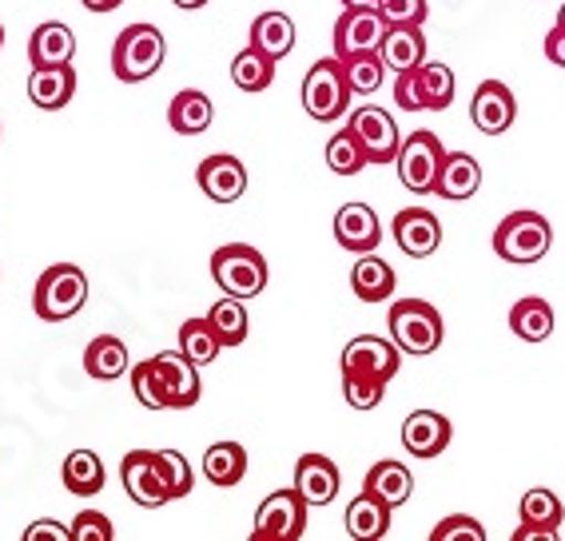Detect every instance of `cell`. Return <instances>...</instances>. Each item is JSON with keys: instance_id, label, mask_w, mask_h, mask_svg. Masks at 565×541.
Returning <instances> with one entry per match:
<instances>
[{"instance_id": "cell-1", "label": "cell", "mask_w": 565, "mask_h": 541, "mask_svg": "<svg viewBox=\"0 0 565 541\" xmlns=\"http://www.w3.org/2000/svg\"><path fill=\"white\" fill-rule=\"evenodd\" d=\"M163 56H168V44L156 24H128L111 44V76L124 84L152 81L163 68Z\"/></svg>"}, {"instance_id": "cell-2", "label": "cell", "mask_w": 565, "mask_h": 541, "mask_svg": "<svg viewBox=\"0 0 565 541\" xmlns=\"http://www.w3.org/2000/svg\"><path fill=\"white\" fill-rule=\"evenodd\" d=\"M84 303H88V275L76 263H52L32 291V311L44 322L72 319L84 311Z\"/></svg>"}, {"instance_id": "cell-3", "label": "cell", "mask_w": 565, "mask_h": 541, "mask_svg": "<svg viewBox=\"0 0 565 541\" xmlns=\"http://www.w3.org/2000/svg\"><path fill=\"white\" fill-rule=\"evenodd\" d=\"M554 247V227L537 211H510L494 231V251L498 259L530 267V263L545 259Z\"/></svg>"}, {"instance_id": "cell-4", "label": "cell", "mask_w": 565, "mask_h": 541, "mask_svg": "<svg viewBox=\"0 0 565 541\" xmlns=\"http://www.w3.org/2000/svg\"><path fill=\"white\" fill-rule=\"evenodd\" d=\"M443 315L435 303L403 299L391 307V339L403 354H435L443 347Z\"/></svg>"}, {"instance_id": "cell-5", "label": "cell", "mask_w": 565, "mask_h": 541, "mask_svg": "<svg viewBox=\"0 0 565 541\" xmlns=\"http://www.w3.org/2000/svg\"><path fill=\"white\" fill-rule=\"evenodd\" d=\"M458 81L446 64H418L394 76V104L403 112H443L455 104Z\"/></svg>"}, {"instance_id": "cell-6", "label": "cell", "mask_w": 565, "mask_h": 541, "mask_svg": "<svg viewBox=\"0 0 565 541\" xmlns=\"http://www.w3.org/2000/svg\"><path fill=\"white\" fill-rule=\"evenodd\" d=\"M212 279L220 283L223 295L255 299L267 287V259L252 243H223L212 255Z\"/></svg>"}, {"instance_id": "cell-7", "label": "cell", "mask_w": 565, "mask_h": 541, "mask_svg": "<svg viewBox=\"0 0 565 541\" xmlns=\"http://www.w3.org/2000/svg\"><path fill=\"white\" fill-rule=\"evenodd\" d=\"M347 100H351V84L343 76L339 56L331 61H315L303 81V112L319 124H334L347 116Z\"/></svg>"}, {"instance_id": "cell-8", "label": "cell", "mask_w": 565, "mask_h": 541, "mask_svg": "<svg viewBox=\"0 0 565 541\" xmlns=\"http://www.w3.org/2000/svg\"><path fill=\"white\" fill-rule=\"evenodd\" d=\"M446 148L435 131H411L394 156V168H398V180L403 188H411L414 195H430L438 183V171H443Z\"/></svg>"}, {"instance_id": "cell-9", "label": "cell", "mask_w": 565, "mask_h": 541, "mask_svg": "<svg viewBox=\"0 0 565 541\" xmlns=\"http://www.w3.org/2000/svg\"><path fill=\"white\" fill-rule=\"evenodd\" d=\"M307 506L299 490H275L271 498H263L259 513H255L252 541H299L307 533Z\"/></svg>"}, {"instance_id": "cell-10", "label": "cell", "mask_w": 565, "mask_h": 541, "mask_svg": "<svg viewBox=\"0 0 565 541\" xmlns=\"http://www.w3.org/2000/svg\"><path fill=\"white\" fill-rule=\"evenodd\" d=\"M120 481H124V494H128L136 506H143V510H156V506H168V501H172V490H168V478H163L160 454L156 450L124 454Z\"/></svg>"}, {"instance_id": "cell-11", "label": "cell", "mask_w": 565, "mask_h": 541, "mask_svg": "<svg viewBox=\"0 0 565 541\" xmlns=\"http://www.w3.org/2000/svg\"><path fill=\"white\" fill-rule=\"evenodd\" d=\"M347 128L354 131L359 148L366 151V163H394L398 148H403V136H398V124H394L391 112L363 104L347 116Z\"/></svg>"}, {"instance_id": "cell-12", "label": "cell", "mask_w": 565, "mask_h": 541, "mask_svg": "<svg viewBox=\"0 0 565 541\" xmlns=\"http://www.w3.org/2000/svg\"><path fill=\"white\" fill-rule=\"evenodd\" d=\"M398 371H403V351L394 347V339L359 335L343 347V374H366V379L391 382Z\"/></svg>"}, {"instance_id": "cell-13", "label": "cell", "mask_w": 565, "mask_h": 541, "mask_svg": "<svg viewBox=\"0 0 565 541\" xmlns=\"http://www.w3.org/2000/svg\"><path fill=\"white\" fill-rule=\"evenodd\" d=\"M386 21L379 9H343L334 24V56H354V52H379Z\"/></svg>"}, {"instance_id": "cell-14", "label": "cell", "mask_w": 565, "mask_h": 541, "mask_svg": "<svg viewBox=\"0 0 565 541\" xmlns=\"http://www.w3.org/2000/svg\"><path fill=\"white\" fill-rule=\"evenodd\" d=\"M156 371L163 382V399H168V411H192L200 402V374H195V362L183 351H163L156 354Z\"/></svg>"}, {"instance_id": "cell-15", "label": "cell", "mask_w": 565, "mask_h": 541, "mask_svg": "<svg viewBox=\"0 0 565 541\" xmlns=\"http://www.w3.org/2000/svg\"><path fill=\"white\" fill-rule=\"evenodd\" d=\"M394 243L403 247V255L411 259H430L443 243V223L435 211L426 208H406L394 215Z\"/></svg>"}, {"instance_id": "cell-16", "label": "cell", "mask_w": 565, "mask_h": 541, "mask_svg": "<svg viewBox=\"0 0 565 541\" xmlns=\"http://www.w3.org/2000/svg\"><path fill=\"white\" fill-rule=\"evenodd\" d=\"M470 120H475V128L486 131V136H502V131L518 120L514 92L505 88L502 81H482L475 92V100H470Z\"/></svg>"}, {"instance_id": "cell-17", "label": "cell", "mask_w": 565, "mask_h": 541, "mask_svg": "<svg viewBox=\"0 0 565 541\" xmlns=\"http://www.w3.org/2000/svg\"><path fill=\"white\" fill-rule=\"evenodd\" d=\"M339 486H343V474L327 454H303L295 462V490L307 506H331Z\"/></svg>"}, {"instance_id": "cell-18", "label": "cell", "mask_w": 565, "mask_h": 541, "mask_svg": "<svg viewBox=\"0 0 565 541\" xmlns=\"http://www.w3.org/2000/svg\"><path fill=\"white\" fill-rule=\"evenodd\" d=\"M450 438H455V426L438 411H414L403 422V446L411 450V458H438Z\"/></svg>"}, {"instance_id": "cell-19", "label": "cell", "mask_w": 565, "mask_h": 541, "mask_svg": "<svg viewBox=\"0 0 565 541\" xmlns=\"http://www.w3.org/2000/svg\"><path fill=\"white\" fill-rule=\"evenodd\" d=\"M334 240L354 255H366V251H379V243H383V223L366 203H347L334 215Z\"/></svg>"}, {"instance_id": "cell-20", "label": "cell", "mask_w": 565, "mask_h": 541, "mask_svg": "<svg viewBox=\"0 0 565 541\" xmlns=\"http://www.w3.org/2000/svg\"><path fill=\"white\" fill-rule=\"evenodd\" d=\"M195 180H200L203 195L212 203H235L247 191V168H243L235 156H207V160L195 168Z\"/></svg>"}, {"instance_id": "cell-21", "label": "cell", "mask_w": 565, "mask_h": 541, "mask_svg": "<svg viewBox=\"0 0 565 541\" xmlns=\"http://www.w3.org/2000/svg\"><path fill=\"white\" fill-rule=\"evenodd\" d=\"M386 72H414L418 64H426V36L423 24H386L383 44H379Z\"/></svg>"}, {"instance_id": "cell-22", "label": "cell", "mask_w": 565, "mask_h": 541, "mask_svg": "<svg viewBox=\"0 0 565 541\" xmlns=\"http://www.w3.org/2000/svg\"><path fill=\"white\" fill-rule=\"evenodd\" d=\"M478 188H482V163H478L470 151H446L435 195H443V200H450V203H462V200H470Z\"/></svg>"}, {"instance_id": "cell-23", "label": "cell", "mask_w": 565, "mask_h": 541, "mask_svg": "<svg viewBox=\"0 0 565 541\" xmlns=\"http://www.w3.org/2000/svg\"><path fill=\"white\" fill-rule=\"evenodd\" d=\"M76 56V32L61 21H49L29 36V64L32 68H61Z\"/></svg>"}, {"instance_id": "cell-24", "label": "cell", "mask_w": 565, "mask_h": 541, "mask_svg": "<svg viewBox=\"0 0 565 541\" xmlns=\"http://www.w3.org/2000/svg\"><path fill=\"white\" fill-rule=\"evenodd\" d=\"M72 96H76V72H72V64L29 72V100L41 112H61Z\"/></svg>"}, {"instance_id": "cell-25", "label": "cell", "mask_w": 565, "mask_h": 541, "mask_svg": "<svg viewBox=\"0 0 565 541\" xmlns=\"http://www.w3.org/2000/svg\"><path fill=\"white\" fill-rule=\"evenodd\" d=\"M343 526L354 541H383L386 533H391V506L363 490L351 506H347Z\"/></svg>"}, {"instance_id": "cell-26", "label": "cell", "mask_w": 565, "mask_h": 541, "mask_svg": "<svg viewBox=\"0 0 565 541\" xmlns=\"http://www.w3.org/2000/svg\"><path fill=\"white\" fill-rule=\"evenodd\" d=\"M394 287H398V279H394L391 263L379 259L374 251L359 255V263L351 267V291L359 295V299L363 303H386L394 295Z\"/></svg>"}, {"instance_id": "cell-27", "label": "cell", "mask_w": 565, "mask_h": 541, "mask_svg": "<svg viewBox=\"0 0 565 541\" xmlns=\"http://www.w3.org/2000/svg\"><path fill=\"white\" fill-rule=\"evenodd\" d=\"M212 120H215V108L200 88L175 92L172 104H168V124L180 136H203V131L212 128Z\"/></svg>"}, {"instance_id": "cell-28", "label": "cell", "mask_w": 565, "mask_h": 541, "mask_svg": "<svg viewBox=\"0 0 565 541\" xmlns=\"http://www.w3.org/2000/svg\"><path fill=\"white\" fill-rule=\"evenodd\" d=\"M243 474H247V450H243L239 442H215V446H207V454H203V478L212 481V486L232 490V486L243 481Z\"/></svg>"}, {"instance_id": "cell-29", "label": "cell", "mask_w": 565, "mask_h": 541, "mask_svg": "<svg viewBox=\"0 0 565 541\" xmlns=\"http://www.w3.org/2000/svg\"><path fill=\"white\" fill-rule=\"evenodd\" d=\"M252 49L267 52L275 64H279L282 56H291L295 21L287 17V12H263V17H255L252 21Z\"/></svg>"}, {"instance_id": "cell-30", "label": "cell", "mask_w": 565, "mask_h": 541, "mask_svg": "<svg viewBox=\"0 0 565 541\" xmlns=\"http://www.w3.org/2000/svg\"><path fill=\"white\" fill-rule=\"evenodd\" d=\"M363 490L366 494H374L379 501H386V506H403V501H411V494H414V478H411V470H406L403 462H391V458H383L379 466H371V474H366V481H363Z\"/></svg>"}, {"instance_id": "cell-31", "label": "cell", "mask_w": 565, "mask_h": 541, "mask_svg": "<svg viewBox=\"0 0 565 541\" xmlns=\"http://www.w3.org/2000/svg\"><path fill=\"white\" fill-rule=\"evenodd\" d=\"M510 331L522 342H545L554 335V307L537 295H525L510 307Z\"/></svg>"}, {"instance_id": "cell-32", "label": "cell", "mask_w": 565, "mask_h": 541, "mask_svg": "<svg viewBox=\"0 0 565 541\" xmlns=\"http://www.w3.org/2000/svg\"><path fill=\"white\" fill-rule=\"evenodd\" d=\"M84 371L100 382H111V379H120L124 371H131L124 339H116V335H96V339L88 342V351H84Z\"/></svg>"}, {"instance_id": "cell-33", "label": "cell", "mask_w": 565, "mask_h": 541, "mask_svg": "<svg viewBox=\"0 0 565 541\" xmlns=\"http://www.w3.org/2000/svg\"><path fill=\"white\" fill-rule=\"evenodd\" d=\"M64 490L76 494V498H92V494L104 490V481H108V474H104V462L100 454L92 450H72L68 462H64Z\"/></svg>"}, {"instance_id": "cell-34", "label": "cell", "mask_w": 565, "mask_h": 541, "mask_svg": "<svg viewBox=\"0 0 565 541\" xmlns=\"http://www.w3.org/2000/svg\"><path fill=\"white\" fill-rule=\"evenodd\" d=\"M207 322L215 327L223 347H239L252 331V319H247V299H235V295H223L220 303H212Z\"/></svg>"}, {"instance_id": "cell-35", "label": "cell", "mask_w": 565, "mask_h": 541, "mask_svg": "<svg viewBox=\"0 0 565 541\" xmlns=\"http://www.w3.org/2000/svg\"><path fill=\"white\" fill-rule=\"evenodd\" d=\"M232 81L239 92H267L275 81V61L267 56V52L247 44V49L232 61Z\"/></svg>"}, {"instance_id": "cell-36", "label": "cell", "mask_w": 565, "mask_h": 541, "mask_svg": "<svg viewBox=\"0 0 565 541\" xmlns=\"http://www.w3.org/2000/svg\"><path fill=\"white\" fill-rule=\"evenodd\" d=\"M180 351L188 354L195 367H207V362L220 359L223 342H220V335H215L212 322H207V315H203V319L183 322V327H180Z\"/></svg>"}, {"instance_id": "cell-37", "label": "cell", "mask_w": 565, "mask_h": 541, "mask_svg": "<svg viewBox=\"0 0 565 541\" xmlns=\"http://www.w3.org/2000/svg\"><path fill=\"white\" fill-rule=\"evenodd\" d=\"M339 64H343L351 92H359V96H371V92H379L386 84V64L379 52H354V56H343Z\"/></svg>"}, {"instance_id": "cell-38", "label": "cell", "mask_w": 565, "mask_h": 541, "mask_svg": "<svg viewBox=\"0 0 565 541\" xmlns=\"http://www.w3.org/2000/svg\"><path fill=\"white\" fill-rule=\"evenodd\" d=\"M518 513H522V521L525 526H542V530H554L557 533V526H562V518H565V506H562V498H557L554 490H530V494H522V506H518Z\"/></svg>"}, {"instance_id": "cell-39", "label": "cell", "mask_w": 565, "mask_h": 541, "mask_svg": "<svg viewBox=\"0 0 565 541\" xmlns=\"http://www.w3.org/2000/svg\"><path fill=\"white\" fill-rule=\"evenodd\" d=\"M327 168H331L334 176H359V171L366 168V151L359 148L351 128L334 131L331 140H327Z\"/></svg>"}, {"instance_id": "cell-40", "label": "cell", "mask_w": 565, "mask_h": 541, "mask_svg": "<svg viewBox=\"0 0 565 541\" xmlns=\"http://www.w3.org/2000/svg\"><path fill=\"white\" fill-rule=\"evenodd\" d=\"M131 394L140 399V406L148 411H168V399H163V382L160 371H156V362H140V367H131Z\"/></svg>"}, {"instance_id": "cell-41", "label": "cell", "mask_w": 565, "mask_h": 541, "mask_svg": "<svg viewBox=\"0 0 565 541\" xmlns=\"http://www.w3.org/2000/svg\"><path fill=\"white\" fill-rule=\"evenodd\" d=\"M343 399L354 411H374L386 399V382L366 379V374H343Z\"/></svg>"}, {"instance_id": "cell-42", "label": "cell", "mask_w": 565, "mask_h": 541, "mask_svg": "<svg viewBox=\"0 0 565 541\" xmlns=\"http://www.w3.org/2000/svg\"><path fill=\"white\" fill-rule=\"evenodd\" d=\"M156 454H160V466H163V478H168V490H172V501L188 498L195 486V474H192V466H188V458H183L180 450H156Z\"/></svg>"}, {"instance_id": "cell-43", "label": "cell", "mask_w": 565, "mask_h": 541, "mask_svg": "<svg viewBox=\"0 0 565 541\" xmlns=\"http://www.w3.org/2000/svg\"><path fill=\"white\" fill-rule=\"evenodd\" d=\"M430 541H486V526L466 513H450L430 530Z\"/></svg>"}, {"instance_id": "cell-44", "label": "cell", "mask_w": 565, "mask_h": 541, "mask_svg": "<svg viewBox=\"0 0 565 541\" xmlns=\"http://www.w3.org/2000/svg\"><path fill=\"white\" fill-rule=\"evenodd\" d=\"M68 541H116V530H111V521L96 510H84L72 518L68 526Z\"/></svg>"}, {"instance_id": "cell-45", "label": "cell", "mask_w": 565, "mask_h": 541, "mask_svg": "<svg viewBox=\"0 0 565 541\" xmlns=\"http://www.w3.org/2000/svg\"><path fill=\"white\" fill-rule=\"evenodd\" d=\"M383 21L386 24H423L426 21V0H383Z\"/></svg>"}, {"instance_id": "cell-46", "label": "cell", "mask_w": 565, "mask_h": 541, "mask_svg": "<svg viewBox=\"0 0 565 541\" xmlns=\"http://www.w3.org/2000/svg\"><path fill=\"white\" fill-rule=\"evenodd\" d=\"M24 541H68V526L44 518V521H36V526L24 530Z\"/></svg>"}, {"instance_id": "cell-47", "label": "cell", "mask_w": 565, "mask_h": 541, "mask_svg": "<svg viewBox=\"0 0 565 541\" xmlns=\"http://www.w3.org/2000/svg\"><path fill=\"white\" fill-rule=\"evenodd\" d=\"M545 61L565 68V24H554L550 36H545Z\"/></svg>"}, {"instance_id": "cell-48", "label": "cell", "mask_w": 565, "mask_h": 541, "mask_svg": "<svg viewBox=\"0 0 565 541\" xmlns=\"http://www.w3.org/2000/svg\"><path fill=\"white\" fill-rule=\"evenodd\" d=\"M81 4L88 12H116L124 4V0H81Z\"/></svg>"}, {"instance_id": "cell-49", "label": "cell", "mask_w": 565, "mask_h": 541, "mask_svg": "<svg viewBox=\"0 0 565 541\" xmlns=\"http://www.w3.org/2000/svg\"><path fill=\"white\" fill-rule=\"evenodd\" d=\"M343 9H383V0H343Z\"/></svg>"}, {"instance_id": "cell-50", "label": "cell", "mask_w": 565, "mask_h": 541, "mask_svg": "<svg viewBox=\"0 0 565 541\" xmlns=\"http://www.w3.org/2000/svg\"><path fill=\"white\" fill-rule=\"evenodd\" d=\"M175 9H183V12H195V9H203V4H207V0H172Z\"/></svg>"}, {"instance_id": "cell-51", "label": "cell", "mask_w": 565, "mask_h": 541, "mask_svg": "<svg viewBox=\"0 0 565 541\" xmlns=\"http://www.w3.org/2000/svg\"><path fill=\"white\" fill-rule=\"evenodd\" d=\"M557 24H565V4H562V12H557Z\"/></svg>"}, {"instance_id": "cell-52", "label": "cell", "mask_w": 565, "mask_h": 541, "mask_svg": "<svg viewBox=\"0 0 565 541\" xmlns=\"http://www.w3.org/2000/svg\"><path fill=\"white\" fill-rule=\"evenodd\" d=\"M0 49H4V29H0Z\"/></svg>"}]
</instances>
